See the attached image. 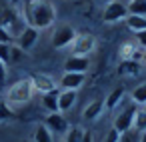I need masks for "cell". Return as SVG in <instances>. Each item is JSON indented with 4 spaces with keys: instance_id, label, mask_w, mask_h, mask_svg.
Listing matches in <instances>:
<instances>
[{
    "instance_id": "7402d4cb",
    "label": "cell",
    "mask_w": 146,
    "mask_h": 142,
    "mask_svg": "<svg viewBox=\"0 0 146 142\" xmlns=\"http://www.w3.org/2000/svg\"><path fill=\"white\" fill-rule=\"evenodd\" d=\"M10 120H14V110L2 98V100H0V122H10Z\"/></svg>"
},
{
    "instance_id": "277c9868",
    "label": "cell",
    "mask_w": 146,
    "mask_h": 142,
    "mask_svg": "<svg viewBox=\"0 0 146 142\" xmlns=\"http://www.w3.org/2000/svg\"><path fill=\"white\" fill-rule=\"evenodd\" d=\"M126 16H128V6L120 0H110L102 12V20L106 24H116L120 20H126Z\"/></svg>"
},
{
    "instance_id": "5bb4252c",
    "label": "cell",
    "mask_w": 146,
    "mask_h": 142,
    "mask_svg": "<svg viewBox=\"0 0 146 142\" xmlns=\"http://www.w3.org/2000/svg\"><path fill=\"white\" fill-rule=\"evenodd\" d=\"M104 110V100H92L86 108H84V118L86 120H96Z\"/></svg>"
},
{
    "instance_id": "f546056e",
    "label": "cell",
    "mask_w": 146,
    "mask_h": 142,
    "mask_svg": "<svg viewBox=\"0 0 146 142\" xmlns=\"http://www.w3.org/2000/svg\"><path fill=\"white\" fill-rule=\"evenodd\" d=\"M6 76H8V70H6V64L0 60V84H2L4 80H6Z\"/></svg>"
},
{
    "instance_id": "3957f363",
    "label": "cell",
    "mask_w": 146,
    "mask_h": 142,
    "mask_svg": "<svg viewBox=\"0 0 146 142\" xmlns=\"http://www.w3.org/2000/svg\"><path fill=\"white\" fill-rule=\"evenodd\" d=\"M0 26H2L6 32H10L12 36H18L22 32L20 14L16 12L14 4H10L8 0H2V6H0Z\"/></svg>"
},
{
    "instance_id": "836d02e7",
    "label": "cell",
    "mask_w": 146,
    "mask_h": 142,
    "mask_svg": "<svg viewBox=\"0 0 146 142\" xmlns=\"http://www.w3.org/2000/svg\"><path fill=\"white\" fill-rule=\"evenodd\" d=\"M140 142H146V132L142 134V138H140Z\"/></svg>"
},
{
    "instance_id": "7c38bea8",
    "label": "cell",
    "mask_w": 146,
    "mask_h": 142,
    "mask_svg": "<svg viewBox=\"0 0 146 142\" xmlns=\"http://www.w3.org/2000/svg\"><path fill=\"white\" fill-rule=\"evenodd\" d=\"M58 84H60L62 90H78L84 84V74H80V72H64Z\"/></svg>"
},
{
    "instance_id": "7a4b0ae2",
    "label": "cell",
    "mask_w": 146,
    "mask_h": 142,
    "mask_svg": "<svg viewBox=\"0 0 146 142\" xmlns=\"http://www.w3.org/2000/svg\"><path fill=\"white\" fill-rule=\"evenodd\" d=\"M32 94H34V88H32L30 78H22V80L14 82L4 92V100L10 106H24V104H28L32 100Z\"/></svg>"
},
{
    "instance_id": "ffe728a7",
    "label": "cell",
    "mask_w": 146,
    "mask_h": 142,
    "mask_svg": "<svg viewBox=\"0 0 146 142\" xmlns=\"http://www.w3.org/2000/svg\"><path fill=\"white\" fill-rule=\"evenodd\" d=\"M128 6V14H136V16H146V0H130Z\"/></svg>"
},
{
    "instance_id": "e575fe53",
    "label": "cell",
    "mask_w": 146,
    "mask_h": 142,
    "mask_svg": "<svg viewBox=\"0 0 146 142\" xmlns=\"http://www.w3.org/2000/svg\"><path fill=\"white\" fill-rule=\"evenodd\" d=\"M144 112H146V104H144Z\"/></svg>"
},
{
    "instance_id": "4fadbf2b",
    "label": "cell",
    "mask_w": 146,
    "mask_h": 142,
    "mask_svg": "<svg viewBox=\"0 0 146 142\" xmlns=\"http://www.w3.org/2000/svg\"><path fill=\"white\" fill-rule=\"evenodd\" d=\"M76 102V90H60L58 92V110L68 112Z\"/></svg>"
},
{
    "instance_id": "484cf974",
    "label": "cell",
    "mask_w": 146,
    "mask_h": 142,
    "mask_svg": "<svg viewBox=\"0 0 146 142\" xmlns=\"http://www.w3.org/2000/svg\"><path fill=\"white\" fill-rule=\"evenodd\" d=\"M0 60L4 64H8L12 60V46L10 44H0Z\"/></svg>"
},
{
    "instance_id": "2e32d148",
    "label": "cell",
    "mask_w": 146,
    "mask_h": 142,
    "mask_svg": "<svg viewBox=\"0 0 146 142\" xmlns=\"http://www.w3.org/2000/svg\"><path fill=\"white\" fill-rule=\"evenodd\" d=\"M126 26L132 30V32H142L146 30V16H136V14H128L126 16Z\"/></svg>"
},
{
    "instance_id": "e0dca14e",
    "label": "cell",
    "mask_w": 146,
    "mask_h": 142,
    "mask_svg": "<svg viewBox=\"0 0 146 142\" xmlns=\"http://www.w3.org/2000/svg\"><path fill=\"white\" fill-rule=\"evenodd\" d=\"M42 106L48 112H60L58 110V90H52L48 94H42Z\"/></svg>"
},
{
    "instance_id": "4316f807",
    "label": "cell",
    "mask_w": 146,
    "mask_h": 142,
    "mask_svg": "<svg viewBox=\"0 0 146 142\" xmlns=\"http://www.w3.org/2000/svg\"><path fill=\"white\" fill-rule=\"evenodd\" d=\"M120 132L116 130V128H110L108 132H106V138H104V142H120Z\"/></svg>"
},
{
    "instance_id": "9c48e42d",
    "label": "cell",
    "mask_w": 146,
    "mask_h": 142,
    "mask_svg": "<svg viewBox=\"0 0 146 142\" xmlns=\"http://www.w3.org/2000/svg\"><path fill=\"white\" fill-rule=\"evenodd\" d=\"M30 82H32L34 92L38 90V92H42V94H48V92L56 90V86H58V84H56L48 74H34V76L30 78Z\"/></svg>"
},
{
    "instance_id": "9a60e30c",
    "label": "cell",
    "mask_w": 146,
    "mask_h": 142,
    "mask_svg": "<svg viewBox=\"0 0 146 142\" xmlns=\"http://www.w3.org/2000/svg\"><path fill=\"white\" fill-rule=\"evenodd\" d=\"M124 98V88L122 86H118V88H114L108 96H106V100H104V108H108V110H114L118 104H120V100Z\"/></svg>"
},
{
    "instance_id": "1f68e13d",
    "label": "cell",
    "mask_w": 146,
    "mask_h": 142,
    "mask_svg": "<svg viewBox=\"0 0 146 142\" xmlns=\"http://www.w3.org/2000/svg\"><path fill=\"white\" fill-rule=\"evenodd\" d=\"M8 2H10V4H14V6H18V4H20V0H8Z\"/></svg>"
},
{
    "instance_id": "30bf717a",
    "label": "cell",
    "mask_w": 146,
    "mask_h": 142,
    "mask_svg": "<svg viewBox=\"0 0 146 142\" xmlns=\"http://www.w3.org/2000/svg\"><path fill=\"white\" fill-rule=\"evenodd\" d=\"M134 116H136V110H134V108H126V110H122V112L114 118V126H112V128H116L120 134L126 132V130H130L132 124H134Z\"/></svg>"
},
{
    "instance_id": "8992f818",
    "label": "cell",
    "mask_w": 146,
    "mask_h": 142,
    "mask_svg": "<svg viewBox=\"0 0 146 142\" xmlns=\"http://www.w3.org/2000/svg\"><path fill=\"white\" fill-rule=\"evenodd\" d=\"M74 38H76L74 28H72L70 24H60V26L54 30V34H52V46H54L56 50L68 48V46L72 44Z\"/></svg>"
},
{
    "instance_id": "83f0119b",
    "label": "cell",
    "mask_w": 146,
    "mask_h": 142,
    "mask_svg": "<svg viewBox=\"0 0 146 142\" xmlns=\"http://www.w3.org/2000/svg\"><path fill=\"white\" fill-rule=\"evenodd\" d=\"M12 38H14V36H12L10 32H6L2 26H0V44H10V42H12Z\"/></svg>"
},
{
    "instance_id": "5b68a950",
    "label": "cell",
    "mask_w": 146,
    "mask_h": 142,
    "mask_svg": "<svg viewBox=\"0 0 146 142\" xmlns=\"http://www.w3.org/2000/svg\"><path fill=\"white\" fill-rule=\"evenodd\" d=\"M94 48H96V38H94L90 32L76 34V38H74L72 44H70V52H72L74 56H88Z\"/></svg>"
},
{
    "instance_id": "52a82bcc",
    "label": "cell",
    "mask_w": 146,
    "mask_h": 142,
    "mask_svg": "<svg viewBox=\"0 0 146 142\" xmlns=\"http://www.w3.org/2000/svg\"><path fill=\"white\" fill-rule=\"evenodd\" d=\"M52 134H64V132H68V122H66V118L62 116V112H48V116L44 118V122H42Z\"/></svg>"
},
{
    "instance_id": "8fae6325",
    "label": "cell",
    "mask_w": 146,
    "mask_h": 142,
    "mask_svg": "<svg viewBox=\"0 0 146 142\" xmlns=\"http://www.w3.org/2000/svg\"><path fill=\"white\" fill-rule=\"evenodd\" d=\"M88 66H90L88 56H74V54H70L66 58V62H64V70L66 72H80V74H84L88 70Z\"/></svg>"
},
{
    "instance_id": "f1b7e54d",
    "label": "cell",
    "mask_w": 146,
    "mask_h": 142,
    "mask_svg": "<svg viewBox=\"0 0 146 142\" xmlns=\"http://www.w3.org/2000/svg\"><path fill=\"white\" fill-rule=\"evenodd\" d=\"M136 40H138V44L146 50V30H142V32H138L136 34Z\"/></svg>"
},
{
    "instance_id": "d6986e66",
    "label": "cell",
    "mask_w": 146,
    "mask_h": 142,
    "mask_svg": "<svg viewBox=\"0 0 146 142\" xmlns=\"http://www.w3.org/2000/svg\"><path fill=\"white\" fill-rule=\"evenodd\" d=\"M120 56H122V60H136V58L142 56V54H138V50H136L134 44L124 42V44L120 46Z\"/></svg>"
},
{
    "instance_id": "4dcf8cb0",
    "label": "cell",
    "mask_w": 146,
    "mask_h": 142,
    "mask_svg": "<svg viewBox=\"0 0 146 142\" xmlns=\"http://www.w3.org/2000/svg\"><path fill=\"white\" fill-rule=\"evenodd\" d=\"M82 142H92V132H90V130H84V134H82Z\"/></svg>"
},
{
    "instance_id": "603a6c76",
    "label": "cell",
    "mask_w": 146,
    "mask_h": 142,
    "mask_svg": "<svg viewBox=\"0 0 146 142\" xmlns=\"http://www.w3.org/2000/svg\"><path fill=\"white\" fill-rule=\"evenodd\" d=\"M132 100H134V104H146V82L138 84L132 90Z\"/></svg>"
},
{
    "instance_id": "6da1fadb",
    "label": "cell",
    "mask_w": 146,
    "mask_h": 142,
    "mask_svg": "<svg viewBox=\"0 0 146 142\" xmlns=\"http://www.w3.org/2000/svg\"><path fill=\"white\" fill-rule=\"evenodd\" d=\"M22 18L26 26L44 30L56 22V8L48 0H26L22 4Z\"/></svg>"
},
{
    "instance_id": "d4e9b609",
    "label": "cell",
    "mask_w": 146,
    "mask_h": 142,
    "mask_svg": "<svg viewBox=\"0 0 146 142\" xmlns=\"http://www.w3.org/2000/svg\"><path fill=\"white\" fill-rule=\"evenodd\" d=\"M82 134H84V128L70 126L68 132H66V140L64 142H82Z\"/></svg>"
},
{
    "instance_id": "44dd1931",
    "label": "cell",
    "mask_w": 146,
    "mask_h": 142,
    "mask_svg": "<svg viewBox=\"0 0 146 142\" xmlns=\"http://www.w3.org/2000/svg\"><path fill=\"white\" fill-rule=\"evenodd\" d=\"M34 142H54L52 140V132L44 124H38L36 130H34Z\"/></svg>"
},
{
    "instance_id": "cb8c5ba5",
    "label": "cell",
    "mask_w": 146,
    "mask_h": 142,
    "mask_svg": "<svg viewBox=\"0 0 146 142\" xmlns=\"http://www.w3.org/2000/svg\"><path fill=\"white\" fill-rule=\"evenodd\" d=\"M132 128L138 130V132H146V112H144V110H136Z\"/></svg>"
},
{
    "instance_id": "ba28073f",
    "label": "cell",
    "mask_w": 146,
    "mask_h": 142,
    "mask_svg": "<svg viewBox=\"0 0 146 142\" xmlns=\"http://www.w3.org/2000/svg\"><path fill=\"white\" fill-rule=\"evenodd\" d=\"M38 32H40V30H36V28H32V26H24L22 32L16 36V46H18L22 52L30 50V48L36 44V40H38Z\"/></svg>"
},
{
    "instance_id": "d6a6232c",
    "label": "cell",
    "mask_w": 146,
    "mask_h": 142,
    "mask_svg": "<svg viewBox=\"0 0 146 142\" xmlns=\"http://www.w3.org/2000/svg\"><path fill=\"white\" fill-rule=\"evenodd\" d=\"M142 62H144V66H146V50L142 52Z\"/></svg>"
},
{
    "instance_id": "ac0fdd59",
    "label": "cell",
    "mask_w": 146,
    "mask_h": 142,
    "mask_svg": "<svg viewBox=\"0 0 146 142\" xmlns=\"http://www.w3.org/2000/svg\"><path fill=\"white\" fill-rule=\"evenodd\" d=\"M118 72L124 74V76H136L140 72V64L136 60H122L120 66H118Z\"/></svg>"
},
{
    "instance_id": "d590c367",
    "label": "cell",
    "mask_w": 146,
    "mask_h": 142,
    "mask_svg": "<svg viewBox=\"0 0 146 142\" xmlns=\"http://www.w3.org/2000/svg\"><path fill=\"white\" fill-rule=\"evenodd\" d=\"M108 2H110V0H108Z\"/></svg>"
}]
</instances>
